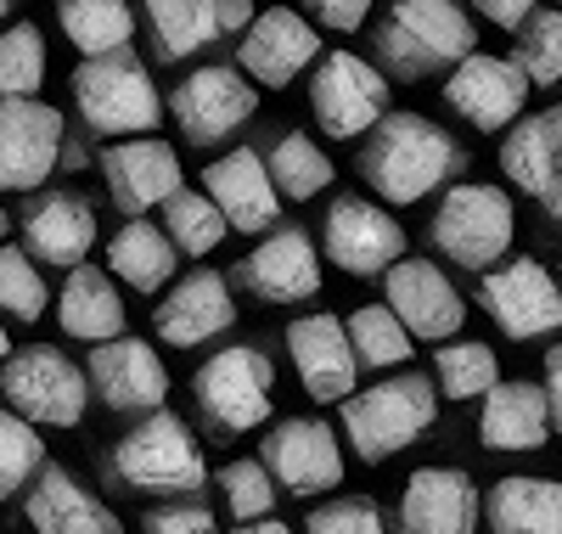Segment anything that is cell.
<instances>
[{
    "label": "cell",
    "instance_id": "6da1fadb",
    "mask_svg": "<svg viewBox=\"0 0 562 534\" xmlns=\"http://www.w3.org/2000/svg\"><path fill=\"white\" fill-rule=\"evenodd\" d=\"M360 180L378 191L383 203H422L434 186H445L450 175L467 169V153L450 141V130H439L422 113H383L360 135L355 153Z\"/></svg>",
    "mask_w": 562,
    "mask_h": 534
},
{
    "label": "cell",
    "instance_id": "7a4b0ae2",
    "mask_svg": "<svg viewBox=\"0 0 562 534\" xmlns=\"http://www.w3.org/2000/svg\"><path fill=\"white\" fill-rule=\"evenodd\" d=\"M108 472L113 483L135 496H153V501H175V496H198L209 483V461L192 440V427H186L175 411H147L124 440L113 445L108 456Z\"/></svg>",
    "mask_w": 562,
    "mask_h": 534
},
{
    "label": "cell",
    "instance_id": "3957f363",
    "mask_svg": "<svg viewBox=\"0 0 562 534\" xmlns=\"http://www.w3.org/2000/svg\"><path fill=\"white\" fill-rule=\"evenodd\" d=\"M434 416H439V382L422 371H400L344 400V440L360 461L378 467L405 445H416L434 427Z\"/></svg>",
    "mask_w": 562,
    "mask_h": 534
},
{
    "label": "cell",
    "instance_id": "277c9868",
    "mask_svg": "<svg viewBox=\"0 0 562 534\" xmlns=\"http://www.w3.org/2000/svg\"><path fill=\"white\" fill-rule=\"evenodd\" d=\"M479 52V29L456 0H394L378 23V57L394 79H428Z\"/></svg>",
    "mask_w": 562,
    "mask_h": 534
},
{
    "label": "cell",
    "instance_id": "5b68a950",
    "mask_svg": "<svg viewBox=\"0 0 562 534\" xmlns=\"http://www.w3.org/2000/svg\"><path fill=\"white\" fill-rule=\"evenodd\" d=\"M68 96L90 135H147L164 119L158 85L130 45L108 57H85L68 79Z\"/></svg>",
    "mask_w": 562,
    "mask_h": 534
},
{
    "label": "cell",
    "instance_id": "8992f818",
    "mask_svg": "<svg viewBox=\"0 0 562 534\" xmlns=\"http://www.w3.org/2000/svg\"><path fill=\"white\" fill-rule=\"evenodd\" d=\"M192 400L214 440H243L276 411V366L254 344H231L198 366Z\"/></svg>",
    "mask_w": 562,
    "mask_h": 534
},
{
    "label": "cell",
    "instance_id": "52a82bcc",
    "mask_svg": "<svg viewBox=\"0 0 562 534\" xmlns=\"http://www.w3.org/2000/svg\"><path fill=\"white\" fill-rule=\"evenodd\" d=\"M512 236H518V209L501 186H450L434 220H428V242L461 270H490L495 259H506Z\"/></svg>",
    "mask_w": 562,
    "mask_h": 534
},
{
    "label": "cell",
    "instance_id": "ba28073f",
    "mask_svg": "<svg viewBox=\"0 0 562 534\" xmlns=\"http://www.w3.org/2000/svg\"><path fill=\"white\" fill-rule=\"evenodd\" d=\"M0 400L40 427H79L90 411V377L52 344H29L0 360Z\"/></svg>",
    "mask_w": 562,
    "mask_h": 534
},
{
    "label": "cell",
    "instance_id": "9c48e42d",
    "mask_svg": "<svg viewBox=\"0 0 562 534\" xmlns=\"http://www.w3.org/2000/svg\"><path fill=\"white\" fill-rule=\"evenodd\" d=\"M479 304L512 344H535V337H551L562 326V276H551L529 254L495 259L479 276Z\"/></svg>",
    "mask_w": 562,
    "mask_h": 534
},
{
    "label": "cell",
    "instance_id": "30bf717a",
    "mask_svg": "<svg viewBox=\"0 0 562 534\" xmlns=\"http://www.w3.org/2000/svg\"><path fill=\"white\" fill-rule=\"evenodd\" d=\"M310 113H315L321 135L360 141L389 113V74L371 68L360 52H326L310 79Z\"/></svg>",
    "mask_w": 562,
    "mask_h": 534
},
{
    "label": "cell",
    "instance_id": "8fae6325",
    "mask_svg": "<svg viewBox=\"0 0 562 534\" xmlns=\"http://www.w3.org/2000/svg\"><path fill=\"white\" fill-rule=\"evenodd\" d=\"M254 108H259L254 79L243 68H225V63L192 68L169 90V113L192 147H220L225 135H237L254 119Z\"/></svg>",
    "mask_w": 562,
    "mask_h": 534
},
{
    "label": "cell",
    "instance_id": "7c38bea8",
    "mask_svg": "<svg viewBox=\"0 0 562 534\" xmlns=\"http://www.w3.org/2000/svg\"><path fill=\"white\" fill-rule=\"evenodd\" d=\"M529 74L518 68V57H490V52H467L450 79H445V108L456 119H467L479 135H495V130H512L524 119V102H529Z\"/></svg>",
    "mask_w": 562,
    "mask_h": 534
},
{
    "label": "cell",
    "instance_id": "4fadbf2b",
    "mask_svg": "<svg viewBox=\"0 0 562 534\" xmlns=\"http://www.w3.org/2000/svg\"><path fill=\"white\" fill-rule=\"evenodd\" d=\"M321 248L344 276L371 281V276H383L394 259H405V231H400V220L383 203L349 191V198H333V209H326Z\"/></svg>",
    "mask_w": 562,
    "mask_h": 534
},
{
    "label": "cell",
    "instance_id": "5bb4252c",
    "mask_svg": "<svg viewBox=\"0 0 562 534\" xmlns=\"http://www.w3.org/2000/svg\"><path fill=\"white\" fill-rule=\"evenodd\" d=\"M259 456L276 472L281 490L299 496V501H315V496H326V490L344 483V445H338V433L326 427L321 416H281V422H270Z\"/></svg>",
    "mask_w": 562,
    "mask_h": 534
},
{
    "label": "cell",
    "instance_id": "9a60e30c",
    "mask_svg": "<svg viewBox=\"0 0 562 534\" xmlns=\"http://www.w3.org/2000/svg\"><path fill=\"white\" fill-rule=\"evenodd\" d=\"M63 113L34 96H0V191H34L63 164Z\"/></svg>",
    "mask_w": 562,
    "mask_h": 534
},
{
    "label": "cell",
    "instance_id": "2e32d148",
    "mask_svg": "<svg viewBox=\"0 0 562 534\" xmlns=\"http://www.w3.org/2000/svg\"><path fill=\"white\" fill-rule=\"evenodd\" d=\"M85 377H90V394L119 416H147L169 400V371H164L158 349L140 344V337H124V332L108 337V344H90Z\"/></svg>",
    "mask_w": 562,
    "mask_h": 534
},
{
    "label": "cell",
    "instance_id": "e0dca14e",
    "mask_svg": "<svg viewBox=\"0 0 562 534\" xmlns=\"http://www.w3.org/2000/svg\"><path fill=\"white\" fill-rule=\"evenodd\" d=\"M288 355L299 366V382L315 405H333L355 394V377H360V355H355V337L344 315H299L288 321Z\"/></svg>",
    "mask_w": 562,
    "mask_h": 534
},
{
    "label": "cell",
    "instance_id": "ac0fdd59",
    "mask_svg": "<svg viewBox=\"0 0 562 534\" xmlns=\"http://www.w3.org/2000/svg\"><path fill=\"white\" fill-rule=\"evenodd\" d=\"M231 281L248 287L259 304H304L321 293V259L304 225H276L248 259H237Z\"/></svg>",
    "mask_w": 562,
    "mask_h": 534
},
{
    "label": "cell",
    "instance_id": "d6986e66",
    "mask_svg": "<svg viewBox=\"0 0 562 534\" xmlns=\"http://www.w3.org/2000/svg\"><path fill=\"white\" fill-rule=\"evenodd\" d=\"M237 326V299L225 287V270H192L158 299L153 332L169 349H203L220 332Z\"/></svg>",
    "mask_w": 562,
    "mask_h": 534
},
{
    "label": "cell",
    "instance_id": "ffe728a7",
    "mask_svg": "<svg viewBox=\"0 0 562 534\" xmlns=\"http://www.w3.org/2000/svg\"><path fill=\"white\" fill-rule=\"evenodd\" d=\"M383 287H389L394 315L411 326V337H422V344H445V337H456L467 326V304L456 293V281L434 259H394L383 270Z\"/></svg>",
    "mask_w": 562,
    "mask_h": 534
},
{
    "label": "cell",
    "instance_id": "44dd1931",
    "mask_svg": "<svg viewBox=\"0 0 562 534\" xmlns=\"http://www.w3.org/2000/svg\"><path fill=\"white\" fill-rule=\"evenodd\" d=\"M237 63L254 85H270V90H288L304 68L321 63V40L310 29V18L288 12V7H270V12H254V23L243 29V45H237Z\"/></svg>",
    "mask_w": 562,
    "mask_h": 534
},
{
    "label": "cell",
    "instance_id": "7402d4cb",
    "mask_svg": "<svg viewBox=\"0 0 562 534\" xmlns=\"http://www.w3.org/2000/svg\"><path fill=\"white\" fill-rule=\"evenodd\" d=\"M102 180H108V198L124 209V214H147V209H164L169 191L186 186L180 175V153L169 141H153V130L140 141H113L102 153Z\"/></svg>",
    "mask_w": 562,
    "mask_h": 534
},
{
    "label": "cell",
    "instance_id": "603a6c76",
    "mask_svg": "<svg viewBox=\"0 0 562 534\" xmlns=\"http://www.w3.org/2000/svg\"><path fill=\"white\" fill-rule=\"evenodd\" d=\"M484 523V496L461 467H422L405 478L400 529L411 534H473Z\"/></svg>",
    "mask_w": 562,
    "mask_h": 534
},
{
    "label": "cell",
    "instance_id": "cb8c5ba5",
    "mask_svg": "<svg viewBox=\"0 0 562 534\" xmlns=\"http://www.w3.org/2000/svg\"><path fill=\"white\" fill-rule=\"evenodd\" d=\"M23 248L52 270H74L97 248V209L74 191H45L23 209Z\"/></svg>",
    "mask_w": 562,
    "mask_h": 534
},
{
    "label": "cell",
    "instance_id": "d4e9b609",
    "mask_svg": "<svg viewBox=\"0 0 562 534\" xmlns=\"http://www.w3.org/2000/svg\"><path fill=\"white\" fill-rule=\"evenodd\" d=\"M203 191L225 209L231 231H270L281 214V191L270 180V164L254 147H237L203 169Z\"/></svg>",
    "mask_w": 562,
    "mask_h": 534
},
{
    "label": "cell",
    "instance_id": "484cf974",
    "mask_svg": "<svg viewBox=\"0 0 562 534\" xmlns=\"http://www.w3.org/2000/svg\"><path fill=\"white\" fill-rule=\"evenodd\" d=\"M23 512L40 534H119V518L57 461H40L23 490Z\"/></svg>",
    "mask_w": 562,
    "mask_h": 534
},
{
    "label": "cell",
    "instance_id": "4316f807",
    "mask_svg": "<svg viewBox=\"0 0 562 534\" xmlns=\"http://www.w3.org/2000/svg\"><path fill=\"white\" fill-rule=\"evenodd\" d=\"M551 433L557 427H551V405L540 382H495L484 394V416H479L484 450L524 456V450H540Z\"/></svg>",
    "mask_w": 562,
    "mask_h": 534
},
{
    "label": "cell",
    "instance_id": "83f0119b",
    "mask_svg": "<svg viewBox=\"0 0 562 534\" xmlns=\"http://www.w3.org/2000/svg\"><path fill=\"white\" fill-rule=\"evenodd\" d=\"M501 175L518 191H529L535 203L546 198L551 180L562 175V102L546 108V113H529V119H518L506 130V141H501Z\"/></svg>",
    "mask_w": 562,
    "mask_h": 534
},
{
    "label": "cell",
    "instance_id": "f1b7e54d",
    "mask_svg": "<svg viewBox=\"0 0 562 534\" xmlns=\"http://www.w3.org/2000/svg\"><path fill=\"white\" fill-rule=\"evenodd\" d=\"M57 326L79 344H108V337L124 332V299L113 287V270H97V265H74L63 293H57Z\"/></svg>",
    "mask_w": 562,
    "mask_h": 534
},
{
    "label": "cell",
    "instance_id": "f546056e",
    "mask_svg": "<svg viewBox=\"0 0 562 534\" xmlns=\"http://www.w3.org/2000/svg\"><path fill=\"white\" fill-rule=\"evenodd\" d=\"M180 265V248H175V236L153 220H140V214H124V225L113 231L108 242V270L135 287V293H164V281L175 276Z\"/></svg>",
    "mask_w": 562,
    "mask_h": 534
},
{
    "label": "cell",
    "instance_id": "4dcf8cb0",
    "mask_svg": "<svg viewBox=\"0 0 562 534\" xmlns=\"http://www.w3.org/2000/svg\"><path fill=\"white\" fill-rule=\"evenodd\" d=\"M484 523L501 534H562V483L557 478H501L484 496Z\"/></svg>",
    "mask_w": 562,
    "mask_h": 534
},
{
    "label": "cell",
    "instance_id": "1f68e13d",
    "mask_svg": "<svg viewBox=\"0 0 562 534\" xmlns=\"http://www.w3.org/2000/svg\"><path fill=\"white\" fill-rule=\"evenodd\" d=\"M147 7V29H153V52L164 63H186L203 45H214L225 34L220 23V0H140Z\"/></svg>",
    "mask_w": 562,
    "mask_h": 534
},
{
    "label": "cell",
    "instance_id": "d6a6232c",
    "mask_svg": "<svg viewBox=\"0 0 562 534\" xmlns=\"http://www.w3.org/2000/svg\"><path fill=\"white\" fill-rule=\"evenodd\" d=\"M57 23L68 34L74 52L85 57H108V52H124L135 40V12L130 0H63L57 7Z\"/></svg>",
    "mask_w": 562,
    "mask_h": 534
},
{
    "label": "cell",
    "instance_id": "836d02e7",
    "mask_svg": "<svg viewBox=\"0 0 562 534\" xmlns=\"http://www.w3.org/2000/svg\"><path fill=\"white\" fill-rule=\"evenodd\" d=\"M333 175H338V169H333V158L315 147V135L281 130V135L270 141V180H276L281 198L310 203V198H321V191L333 186Z\"/></svg>",
    "mask_w": 562,
    "mask_h": 534
},
{
    "label": "cell",
    "instance_id": "e575fe53",
    "mask_svg": "<svg viewBox=\"0 0 562 534\" xmlns=\"http://www.w3.org/2000/svg\"><path fill=\"white\" fill-rule=\"evenodd\" d=\"M158 214H164V231L175 236V248H180V254H192V259L214 254L220 242L231 236V220H225V209L209 198V191H192V186L169 191Z\"/></svg>",
    "mask_w": 562,
    "mask_h": 534
},
{
    "label": "cell",
    "instance_id": "d590c367",
    "mask_svg": "<svg viewBox=\"0 0 562 534\" xmlns=\"http://www.w3.org/2000/svg\"><path fill=\"white\" fill-rule=\"evenodd\" d=\"M349 321V337H355V355H360V371H389V366H411V326L394 315V304H360Z\"/></svg>",
    "mask_w": 562,
    "mask_h": 534
},
{
    "label": "cell",
    "instance_id": "8d00e7d4",
    "mask_svg": "<svg viewBox=\"0 0 562 534\" xmlns=\"http://www.w3.org/2000/svg\"><path fill=\"white\" fill-rule=\"evenodd\" d=\"M434 382L450 400H484L501 382V360H495L490 344H450L445 337L439 355H434Z\"/></svg>",
    "mask_w": 562,
    "mask_h": 534
},
{
    "label": "cell",
    "instance_id": "74e56055",
    "mask_svg": "<svg viewBox=\"0 0 562 534\" xmlns=\"http://www.w3.org/2000/svg\"><path fill=\"white\" fill-rule=\"evenodd\" d=\"M45 270L29 248H12V242H0V315L18 321V326H34L45 315Z\"/></svg>",
    "mask_w": 562,
    "mask_h": 534
},
{
    "label": "cell",
    "instance_id": "f35d334b",
    "mask_svg": "<svg viewBox=\"0 0 562 534\" xmlns=\"http://www.w3.org/2000/svg\"><path fill=\"white\" fill-rule=\"evenodd\" d=\"M45 445H40V422H29L23 411H0V501H18L29 490V478L40 472Z\"/></svg>",
    "mask_w": 562,
    "mask_h": 534
},
{
    "label": "cell",
    "instance_id": "ab89813d",
    "mask_svg": "<svg viewBox=\"0 0 562 534\" xmlns=\"http://www.w3.org/2000/svg\"><path fill=\"white\" fill-rule=\"evenodd\" d=\"M518 68L529 74V85L551 90L562 79V7H535L518 29Z\"/></svg>",
    "mask_w": 562,
    "mask_h": 534
},
{
    "label": "cell",
    "instance_id": "60d3db41",
    "mask_svg": "<svg viewBox=\"0 0 562 534\" xmlns=\"http://www.w3.org/2000/svg\"><path fill=\"white\" fill-rule=\"evenodd\" d=\"M45 85V40L34 23L0 29V96H34Z\"/></svg>",
    "mask_w": 562,
    "mask_h": 534
},
{
    "label": "cell",
    "instance_id": "b9f144b4",
    "mask_svg": "<svg viewBox=\"0 0 562 534\" xmlns=\"http://www.w3.org/2000/svg\"><path fill=\"white\" fill-rule=\"evenodd\" d=\"M220 496H225V512L237 518V523H254L276 507V472L265 467V456H243V461H231L220 467Z\"/></svg>",
    "mask_w": 562,
    "mask_h": 534
},
{
    "label": "cell",
    "instance_id": "7bdbcfd3",
    "mask_svg": "<svg viewBox=\"0 0 562 534\" xmlns=\"http://www.w3.org/2000/svg\"><path fill=\"white\" fill-rule=\"evenodd\" d=\"M310 529L315 534H378L383 529V512L371 507V496H344V501H326L310 512Z\"/></svg>",
    "mask_w": 562,
    "mask_h": 534
},
{
    "label": "cell",
    "instance_id": "ee69618b",
    "mask_svg": "<svg viewBox=\"0 0 562 534\" xmlns=\"http://www.w3.org/2000/svg\"><path fill=\"white\" fill-rule=\"evenodd\" d=\"M299 7H304L321 29H333V34H355V29L371 18V7H378V0H299Z\"/></svg>",
    "mask_w": 562,
    "mask_h": 534
},
{
    "label": "cell",
    "instance_id": "f6af8a7d",
    "mask_svg": "<svg viewBox=\"0 0 562 534\" xmlns=\"http://www.w3.org/2000/svg\"><path fill=\"white\" fill-rule=\"evenodd\" d=\"M140 523H147L153 534H209L220 518L209 507H153Z\"/></svg>",
    "mask_w": 562,
    "mask_h": 534
},
{
    "label": "cell",
    "instance_id": "bcb514c9",
    "mask_svg": "<svg viewBox=\"0 0 562 534\" xmlns=\"http://www.w3.org/2000/svg\"><path fill=\"white\" fill-rule=\"evenodd\" d=\"M467 7H479V18H484V23L518 34V29H524V18L540 7V0H467Z\"/></svg>",
    "mask_w": 562,
    "mask_h": 534
},
{
    "label": "cell",
    "instance_id": "7dc6e473",
    "mask_svg": "<svg viewBox=\"0 0 562 534\" xmlns=\"http://www.w3.org/2000/svg\"><path fill=\"white\" fill-rule=\"evenodd\" d=\"M540 388H546V405H551V427L562 433V344L546 349V360H540Z\"/></svg>",
    "mask_w": 562,
    "mask_h": 534
},
{
    "label": "cell",
    "instance_id": "c3c4849f",
    "mask_svg": "<svg viewBox=\"0 0 562 534\" xmlns=\"http://www.w3.org/2000/svg\"><path fill=\"white\" fill-rule=\"evenodd\" d=\"M220 23H225V34H243L254 23V0H220Z\"/></svg>",
    "mask_w": 562,
    "mask_h": 534
},
{
    "label": "cell",
    "instance_id": "681fc988",
    "mask_svg": "<svg viewBox=\"0 0 562 534\" xmlns=\"http://www.w3.org/2000/svg\"><path fill=\"white\" fill-rule=\"evenodd\" d=\"M540 203H546V214H551V220L562 225V175L551 180V191H546V198H540Z\"/></svg>",
    "mask_w": 562,
    "mask_h": 534
},
{
    "label": "cell",
    "instance_id": "f907efd6",
    "mask_svg": "<svg viewBox=\"0 0 562 534\" xmlns=\"http://www.w3.org/2000/svg\"><path fill=\"white\" fill-rule=\"evenodd\" d=\"M12 355V337H7V321H0V360Z\"/></svg>",
    "mask_w": 562,
    "mask_h": 534
},
{
    "label": "cell",
    "instance_id": "816d5d0a",
    "mask_svg": "<svg viewBox=\"0 0 562 534\" xmlns=\"http://www.w3.org/2000/svg\"><path fill=\"white\" fill-rule=\"evenodd\" d=\"M7 12H18V0H0V18H7Z\"/></svg>",
    "mask_w": 562,
    "mask_h": 534
},
{
    "label": "cell",
    "instance_id": "f5cc1de1",
    "mask_svg": "<svg viewBox=\"0 0 562 534\" xmlns=\"http://www.w3.org/2000/svg\"><path fill=\"white\" fill-rule=\"evenodd\" d=\"M7 231H12V225H7V214H0V242H7Z\"/></svg>",
    "mask_w": 562,
    "mask_h": 534
},
{
    "label": "cell",
    "instance_id": "db71d44e",
    "mask_svg": "<svg viewBox=\"0 0 562 534\" xmlns=\"http://www.w3.org/2000/svg\"><path fill=\"white\" fill-rule=\"evenodd\" d=\"M557 7H562V0H557Z\"/></svg>",
    "mask_w": 562,
    "mask_h": 534
}]
</instances>
